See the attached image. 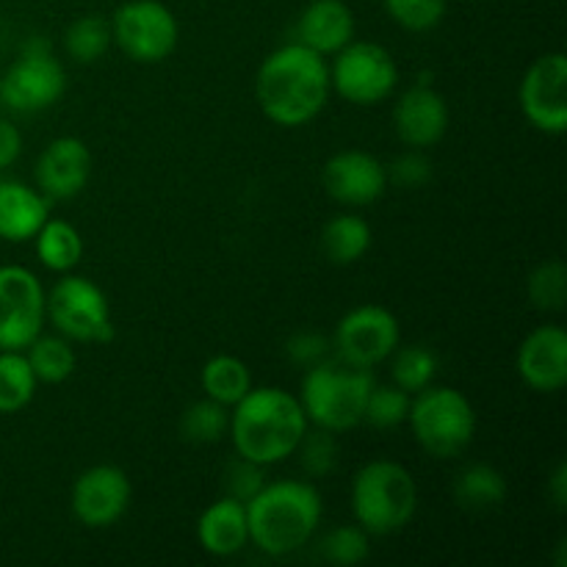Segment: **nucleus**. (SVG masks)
Instances as JSON below:
<instances>
[{
  "mask_svg": "<svg viewBox=\"0 0 567 567\" xmlns=\"http://www.w3.org/2000/svg\"><path fill=\"white\" fill-rule=\"evenodd\" d=\"M330 66L324 55L291 42L269 53L255 78L258 105L280 127H302L324 111L330 100Z\"/></svg>",
  "mask_w": 567,
  "mask_h": 567,
  "instance_id": "nucleus-1",
  "label": "nucleus"
},
{
  "mask_svg": "<svg viewBox=\"0 0 567 567\" xmlns=\"http://www.w3.org/2000/svg\"><path fill=\"white\" fill-rule=\"evenodd\" d=\"M302 402L282 388H252L230 413V437L238 457L275 465L293 457L308 432Z\"/></svg>",
  "mask_w": 567,
  "mask_h": 567,
  "instance_id": "nucleus-2",
  "label": "nucleus"
},
{
  "mask_svg": "<svg viewBox=\"0 0 567 567\" xmlns=\"http://www.w3.org/2000/svg\"><path fill=\"white\" fill-rule=\"evenodd\" d=\"M321 513L324 504L310 482H271L247 502L249 543L269 557L297 554L319 532Z\"/></svg>",
  "mask_w": 567,
  "mask_h": 567,
  "instance_id": "nucleus-3",
  "label": "nucleus"
},
{
  "mask_svg": "<svg viewBox=\"0 0 567 567\" xmlns=\"http://www.w3.org/2000/svg\"><path fill=\"white\" fill-rule=\"evenodd\" d=\"M419 509V485L404 465L374 460L352 480V513L369 535L385 537L402 532Z\"/></svg>",
  "mask_w": 567,
  "mask_h": 567,
  "instance_id": "nucleus-4",
  "label": "nucleus"
},
{
  "mask_svg": "<svg viewBox=\"0 0 567 567\" xmlns=\"http://www.w3.org/2000/svg\"><path fill=\"white\" fill-rule=\"evenodd\" d=\"M374 377L369 369H354L347 363H321L310 365L302 380L305 415L316 426L327 432H347L363 424L365 399L374 388Z\"/></svg>",
  "mask_w": 567,
  "mask_h": 567,
  "instance_id": "nucleus-5",
  "label": "nucleus"
},
{
  "mask_svg": "<svg viewBox=\"0 0 567 567\" xmlns=\"http://www.w3.org/2000/svg\"><path fill=\"white\" fill-rule=\"evenodd\" d=\"M408 421L419 446L435 460L457 457L476 435V413L468 396L435 382L413 393Z\"/></svg>",
  "mask_w": 567,
  "mask_h": 567,
  "instance_id": "nucleus-6",
  "label": "nucleus"
},
{
  "mask_svg": "<svg viewBox=\"0 0 567 567\" xmlns=\"http://www.w3.org/2000/svg\"><path fill=\"white\" fill-rule=\"evenodd\" d=\"M44 310L66 341L109 343L114 338L109 297L89 277L66 271L44 297Z\"/></svg>",
  "mask_w": 567,
  "mask_h": 567,
  "instance_id": "nucleus-7",
  "label": "nucleus"
},
{
  "mask_svg": "<svg viewBox=\"0 0 567 567\" xmlns=\"http://www.w3.org/2000/svg\"><path fill=\"white\" fill-rule=\"evenodd\" d=\"M66 72L44 37L28 39L20 59L0 78V100L14 111H44L64 97Z\"/></svg>",
  "mask_w": 567,
  "mask_h": 567,
  "instance_id": "nucleus-8",
  "label": "nucleus"
},
{
  "mask_svg": "<svg viewBox=\"0 0 567 567\" xmlns=\"http://www.w3.org/2000/svg\"><path fill=\"white\" fill-rule=\"evenodd\" d=\"M111 39L136 64H158L175 53L181 28L161 0H131L116 9Z\"/></svg>",
  "mask_w": 567,
  "mask_h": 567,
  "instance_id": "nucleus-9",
  "label": "nucleus"
},
{
  "mask_svg": "<svg viewBox=\"0 0 567 567\" xmlns=\"http://www.w3.org/2000/svg\"><path fill=\"white\" fill-rule=\"evenodd\" d=\"M330 83L347 103L380 105L399 83V66L393 55L377 42H349L336 53Z\"/></svg>",
  "mask_w": 567,
  "mask_h": 567,
  "instance_id": "nucleus-10",
  "label": "nucleus"
},
{
  "mask_svg": "<svg viewBox=\"0 0 567 567\" xmlns=\"http://www.w3.org/2000/svg\"><path fill=\"white\" fill-rule=\"evenodd\" d=\"M44 288L25 266H0V352H25L42 336Z\"/></svg>",
  "mask_w": 567,
  "mask_h": 567,
  "instance_id": "nucleus-11",
  "label": "nucleus"
},
{
  "mask_svg": "<svg viewBox=\"0 0 567 567\" xmlns=\"http://www.w3.org/2000/svg\"><path fill=\"white\" fill-rule=\"evenodd\" d=\"M402 330L391 310L380 305H360L338 321L332 349L341 363L354 369H374L396 352Z\"/></svg>",
  "mask_w": 567,
  "mask_h": 567,
  "instance_id": "nucleus-12",
  "label": "nucleus"
},
{
  "mask_svg": "<svg viewBox=\"0 0 567 567\" xmlns=\"http://www.w3.org/2000/svg\"><path fill=\"white\" fill-rule=\"evenodd\" d=\"M520 109L524 116L548 136L567 131V59L565 53L540 55L520 81Z\"/></svg>",
  "mask_w": 567,
  "mask_h": 567,
  "instance_id": "nucleus-13",
  "label": "nucleus"
},
{
  "mask_svg": "<svg viewBox=\"0 0 567 567\" xmlns=\"http://www.w3.org/2000/svg\"><path fill=\"white\" fill-rule=\"evenodd\" d=\"M131 480L116 465H94L83 471L70 493L72 515L86 529H109L131 507Z\"/></svg>",
  "mask_w": 567,
  "mask_h": 567,
  "instance_id": "nucleus-14",
  "label": "nucleus"
},
{
  "mask_svg": "<svg viewBox=\"0 0 567 567\" xmlns=\"http://www.w3.org/2000/svg\"><path fill=\"white\" fill-rule=\"evenodd\" d=\"M321 183L336 203L349 205V208H363V205L377 203L385 194L388 169L371 153L343 150L327 161Z\"/></svg>",
  "mask_w": 567,
  "mask_h": 567,
  "instance_id": "nucleus-15",
  "label": "nucleus"
},
{
  "mask_svg": "<svg viewBox=\"0 0 567 567\" xmlns=\"http://www.w3.org/2000/svg\"><path fill=\"white\" fill-rule=\"evenodd\" d=\"M518 374L532 391L557 393L567 385V332L557 324H543L526 336L518 349Z\"/></svg>",
  "mask_w": 567,
  "mask_h": 567,
  "instance_id": "nucleus-16",
  "label": "nucleus"
},
{
  "mask_svg": "<svg viewBox=\"0 0 567 567\" xmlns=\"http://www.w3.org/2000/svg\"><path fill=\"white\" fill-rule=\"evenodd\" d=\"M37 186L50 199H72L86 188L92 175V153L75 136L53 138L37 161Z\"/></svg>",
  "mask_w": 567,
  "mask_h": 567,
  "instance_id": "nucleus-17",
  "label": "nucleus"
},
{
  "mask_svg": "<svg viewBox=\"0 0 567 567\" xmlns=\"http://www.w3.org/2000/svg\"><path fill=\"white\" fill-rule=\"evenodd\" d=\"M393 125L408 147H435L449 131L446 97L426 83L408 89L393 109Z\"/></svg>",
  "mask_w": 567,
  "mask_h": 567,
  "instance_id": "nucleus-18",
  "label": "nucleus"
},
{
  "mask_svg": "<svg viewBox=\"0 0 567 567\" xmlns=\"http://www.w3.org/2000/svg\"><path fill=\"white\" fill-rule=\"evenodd\" d=\"M354 39V14L343 0H313L297 22V42L319 55H336Z\"/></svg>",
  "mask_w": 567,
  "mask_h": 567,
  "instance_id": "nucleus-19",
  "label": "nucleus"
},
{
  "mask_svg": "<svg viewBox=\"0 0 567 567\" xmlns=\"http://www.w3.org/2000/svg\"><path fill=\"white\" fill-rule=\"evenodd\" d=\"M197 540L210 557H233L249 543L247 504L225 496L210 504L197 520Z\"/></svg>",
  "mask_w": 567,
  "mask_h": 567,
  "instance_id": "nucleus-20",
  "label": "nucleus"
},
{
  "mask_svg": "<svg viewBox=\"0 0 567 567\" xmlns=\"http://www.w3.org/2000/svg\"><path fill=\"white\" fill-rule=\"evenodd\" d=\"M50 219L48 197L17 181L0 183V238L11 244L31 241Z\"/></svg>",
  "mask_w": 567,
  "mask_h": 567,
  "instance_id": "nucleus-21",
  "label": "nucleus"
},
{
  "mask_svg": "<svg viewBox=\"0 0 567 567\" xmlns=\"http://www.w3.org/2000/svg\"><path fill=\"white\" fill-rule=\"evenodd\" d=\"M371 249V225L358 214H341L321 230V252L330 264H358Z\"/></svg>",
  "mask_w": 567,
  "mask_h": 567,
  "instance_id": "nucleus-22",
  "label": "nucleus"
},
{
  "mask_svg": "<svg viewBox=\"0 0 567 567\" xmlns=\"http://www.w3.org/2000/svg\"><path fill=\"white\" fill-rule=\"evenodd\" d=\"M454 498L463 509L471 513H487V509L502 507L507 498V480L502 471L487 463H474L460 471L454 482Z\"/></svg>",
  "mask_w": 567,
  "mask_h": 567,
  "instance_id": "nucleus-23",
  "label": "nucleus"
},
{
  "mask_svg": "<svg viewBox=\"0 0 567 567\" xmlns=\"http://www.w3.org/2000/svg\"><path fill=\"white\" fill-rule=\"evenodd\" d=\"M33 238H37V255L44 269L66 275L81 264L83 238L70 221L48 219Z\"/></svg>",
  "mask_w": 567,
  "mask_h": 567,
  "instance_id": "nucleus-24",
  "label": "nucleus"
},
{
  "mask_svg": "<svg viewBox=\"0 0 567 567\" xmlns=\"http://www.w3.org/2000/svg\"><path fill=\"white\" fill-rule=\"evenodd\" d=\"M203 391L214 402L233 408L252 391V374L244 360L233 354H216L203 365Z\"/></svg>",
  "mask_w": 567,
  "mask_h": 567,
  "instance_id": "nucleus-25",
  "label": "nucleus"
},
{
  "mask_svg": "<svg viewBox=\"0 0 567 567\" xmlns=\"http://www.w3.org/2000/svg\"><path fill=\"white\" fill-rule=\"evenodd\" d=\"M25 352L37 382H48V385L70 380L78 365L75 349L70 347L64 336H39Z\"/></svg>",
  "mask_w": 567,
  "mask_h": 567,
  "instance_id": "nucleus-26",
  "label": "nucleus"
},
{
  "mask_svg": "<svg viewBox=\"0 0 567 567\" xmlns=\"http://www.w3.org/2000/svg\"><path fill=\"white\" fill-rule=\"evenodd\" d=\"M37 396V377L22 352H0V413L25 410Z\"/></svg>",
  "mask_w": 567,
  "mask_h": 567,
  "instance_id": "nucleus-27",
  "label": "nucleus"
},
{
  "mask_svg": "<svg viewBox=\"0 0 567 567\" xmlns=\"http://www.w3.org/2000/svg\"><path fill=\"white\" fill-rule=\"evenodd\" d=\"M111 42H114L111 39V22H105L97 14L78 17L64 33L66 55L78 64H94L97 59H103Z\"/></svg>",
  "mask_w": 567,
  "mask_h": 567,
  "instance_id": "nucleus-28",
  "label": "nucleus"
},
{
  "mask_svg": "<svg viewBox=\"0 0 567 567\" xmlns=\"http://www.w3.org/2000/svg\"><path fill=\"white\" fill-rule=\"evenodd\" d=\"M393 385H399L402 391H408L410 396L419 391H424L426 385L435 382L437 374V354L432 352L424 343H415V347H404L393 352Z\"/></svg>",
  "mask_w": 567,
  "mask_h": 567,
  "instance_id": "nucleus-29",
  "label": "nucleus"
},
{
  "mask_svg": "<svg viewBox=\"0 0 567 567\" xmlns=\"http://www.w3.org/2000/svg\"><path fill=\"white\" fill-rule=\"evenodd\" d=\"M181 432L192 443H216L230 432V408L205 396L181 419Z\"/></svg>",
  "mask_w": 567,
  "mask_h": 567,
  "instance_id": "nucleus-30",
  "label": "nucleus"
},
{
  "mask_svg": "<svg viewBox=\"0 0 567 567\" xmlns=\"http://www.w3.org/2000/svg\"><path fill=\"white\" fill-rule=\"evenodd\" d=\"M410 402L413 396L399 385H374L365 399L363 421H369L377 430H396L399 424L408 421Z\"/></svg>",
  "mask_w": 567,
  "mask_h": 567,
  "instance_id": "nucleus-31",
  "label": "nucleus"
},
{
  "mask_svg": "<svg viewBox=\"0 0 567 567\" xmlns=\"http://www.w3.org/2000/svg\"><path fill=\"white\" fill-rule=\"evenodd\" d=\"M529 299L537 310L559 313L567 302V269L563 260L540 264L529 277Z\"/></svg>",
  "mask_w": 567,
  "mask_h": 567,
  "instance_id": "nucleus-32",
  "label": "nucleus"
},
{
  "mask_svg": "<svg viewBox=\"0 0 567 567\" xmlns=\"http://www.w3.org/2000/svg\"><path fill=\"white\" fill-rule=\"evenodd\" d=\"M382 6L396 25L413 33L432 31L446 17V0H382Z\"/></svg>",
  "mask_w": 567,
  "mask_h": 567,
  "instance_id": "nucleus-33",
  "label": "nucleus"
},
{
  "mask_svg": "<svg viewBox=\"0 0 567 567\" xmlns=\"http://www.w3.org/2000/svg\"><path fill=\"white\" fill-rule=\"evenodd\" d=\"M321 554L327 563L352 567L369 559V532L363 526H338L321 543Z\"/></svg>",
  "mask_w": 567,
  "mask_h": 567,
  "instance_id": "nucleus-34",
  "label": "nucleus"
},
{
  "mask_svg": "<svg viewBox=\"0 0 567 567\" xmlns=\"http://www.w3.org/2000/svg\"><path fill=\"white\" fill-rule=\"evenodd\" d=\"M297 454H299V463H302V468L308 471L310 476L332 474L338 465L336 432H327L321 430V426L316 432H305Z\"/></svg>",
  "mask_w": 567,
  "mask_h": 567,
  "instance_id": "nucleus-35",
  "label": "nucleus"
},
{
  "mask_svg": "<svg viewBox=\"0 0 567 567\" xmlns=\"http://www.w3.org/2000/svg\"><path fill=\"white\" fill-rule=\"evenodd\" d=\"M388 181H393L402 188H421L432 181V164L421 150L410 147V153L399 155L393 166L388 169Z\"/></svg>",
  "mask_w": 567,
  "mask_h": 567,
  "instance_id": "nucleus-36",
  "label": "nucleus"
},
{
  "mask_svg": "<svg viewBox=\"0 0 567 567\" xmlns=\"http://www.w3.org/2000/svg\"><path fill=\"white\" fill-rule=\"evenodd\" d=\"M327 352H330V341L319 332H297L291 341L286 343V354L293 365H302V369H310V365L327 360Z\"/></svg>",
  "mask_w": 567,
  "mask_h": 567,
  "instance_id": "nucleus-37",
  "label": "nucleus"
},
{
  "mask_svg": "<svg viewBox=\"0 0 567 567\" xmlns=\"http://www.w3.org/2000/svg\"><path fill=\"white\" fill-rule=\"evenodd\" d=\"M264 485V465H255L244 457L238 460L230 468V474H227V491H230L227 496L238 498V502L244 504H247Z\"/></svg>",
  "mask_w": 567,
  "mask_h": 567,
  "instance_id": "nucleus-38",
  "label": "nucleus"
},
{
  "mask_svg": "<svg viewBox=\"0 0 567 567\" xmlns=\"http://www.w3.org/2000/svg\"><path fill=\"white\" fill-rule=\"evenodd\" d=\"M22 153V136L9 120H0V169H9Z\"/></svg>",
  "mask_w": 567,
  "mask_h": 567,
  "instance_id": "nucleus-39",
  "label": "nucleus"
},
{
  "mask_svg": "<svg viewBox=\"0 0 567 567\" xmlns=\"http://www.w3.org/2000/svg\"><path fill=\"white\" fill-rule=\"evenodd\" d=\"M548 496H551V502L557 504V509L567 507V465L565 463H559L557 468H554L551 480H548Z\"/></svg>",
  "mask_w": 567,
  "mask_h": 567,
  "instance_id": "nucleus-40",
  "label": "nucleus"
}]
</instances>
